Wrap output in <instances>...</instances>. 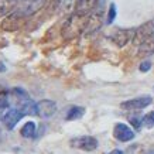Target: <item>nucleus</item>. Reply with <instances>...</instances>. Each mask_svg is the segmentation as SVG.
Here are the masks:
<instances>
[{"mask_svg": "<svg viewBox=\"0 0 154 154\" xmlns=\"http://www.w3.org/2000/svg\"><path fill=\"white\" fill-rule=\"evenodd\" d=\"M85 23H86V16L74 13L71 17H68V20L62 27V37L66 40H71V38L79 35L81 33H84Z\"/></svg>", "mask_w": 154, "mask_h": 154, "instance_id": "f257e3e1", "label": "nucleus"}, {"mask_svg": "<svg viewBox=\"0 0 154 154\" xmlns=\"http://www.w3.org/2000/svg\"><path fill=\"white\" fill-rule=\"evenodd\" d=\"M45 5H47V0H23L16 6L13 11L24 19H28L37 11H40Z\"/></svg>", "mask_w": 154, "mask_h": 154, "instance_id": "f03ea898", "label": "nucleus"}, {"mask_svg": "<svg viewBox=\"0 0 154 154\" xmlns=\"http://www.w3.org/2000/svg\"><path fill=\"white\" fill-rule=\"evenodd\" d=\"M103 24V7H96V9L89 13L86 16V23H85V30L84 34L89 35V34L96 33Z\"/></svg>", "mask_w": 154, "mask_h": 154, "instance_id": "7ed1b4c3", "label": "nucleus"}, {"mask_svg": "<svg viewBox=\"0 0 154 154\" xmlns=\"http://www.w3.org/2000/svg\"><path fill=\"white\" fill-rule=\"evenodd\" d=\"M71 146L74 149H79L84 151H94L98 147V140L92 136H79L71 140Z\"/></svg>", "mask_w": 154, "mask_h": 154, "instance_id": "20e7f679", "label": "nucleus"}, {"mask_svg": "<svg viewBox=\"0 0 154 154\" xmlns=\"http://www.w3.org/2000/svg\"><path fill=\"white\" fill-rule=\"evenodd\" d=\"M134 28H119L115 31V34L112 35V41L116 44L117 47H125L130 41H133L134 38Z\"/></svg>", "mask_w": 154, "mask_h": 154, "instance_id": "39448f33", "label": "nucleus"}, {"mask_svg": "<svg viewBox=\"0 0 154 154\" xmlns=\"http://www.w3.org/2000/svg\"><path fill=\"white\" fill-rule=\"evenodd\" d=\"M26 20L24 17L19 16V14H16L14 11H11L10 14H7V17L3 20V23H2V28L5 30V31H16V30H19L24 23H26Z\"/></svg>", "mask_w": 154, "mask_h": 154, "instance_id": "423d86ee", "label": "nucleus"}, {"mask_svg": "<svg viewBox=\"0 0 154 154\" xmlns=\"http://www.w3.org/2000/svg\"><path fill=\"white\" fill-rule=\"evenodd\" d=\"M154 34V21H147L143 26H140L139 28H136V33H134V38H133V42L139 47L141 42L147 40V38Z\"/></svg>", "mask_w": 154, "mask_h": 154, "instance_id": "0eeeda50", "label": "nucleus"}, {"mask_svg": "<svg viewBox=\"0 0 154 154\" xmlns=\"http://www.w3.org/2000/svg\"><path fill=\"white\" fill-rule=\"evenodd\" d=\"M153 99L150 96H139V98L130 99V100H126V102H122L120 107L122 109H126V110H137V109H143V107H147L151 103Z\"/></svg>", "mask_w": 154, "mask_h": 154, "instance_id": "6e6552de", "label": "nucleus"}, {"mask_svg": "<svg viewBox=\"0 0 154 154\" xmlns=\"http://www.w3.org/2000/svg\"><path fill=\"white\" fill-rule=\"evenodd\" d=\"M57 112V105L50 99H42L37 103V115L42 119H48Z\"/></svg>", "mask_w": 154, "mask_h": 154, "instance_id": "1a4fd4ad", "label": "nucleus"}, {"mask_svg": "<svg viewBox=\"0 0 154 154\" xmlns=\"http://www.w3.org/2000/svg\"><path fill=\"white\" fill-rule=\"evenodd\" d=\"M21 117H24V115L21 113V110H20L19 107H11V109H9V110L5 113L3 122H5L6 127H7L9 130H13Z\"/></svg>", "mask_w": 154, "mask_h": 154, "instance_id": "9d476101", "label": "nucleus"}, {"mask_svg": "<svg viewBox=\"0 0 154 154\" xmlns=\"http://www.w3.org/2000/svg\"><path fill=\"white\" fill-rule=\"evenodd\" d=\"M113 136L119 141H129L134 137V131L125 123H117L115 126V130H113Z\"/></svg>", "mask_w": 154, "mask_h": 154, "instance_id": "9b49d317", "label": "nucleus"}, {"mask_svg": "<svg viewBox=\"0 0 154 154\" xmlns=\"http://www.w3.org/2000/svg\"><path fill=\"white\" fill-rule=\"evenodd\" d=\"M96 6H98V0H76L75 13L81 16H88L96 9Z\"/></svg>", "mask_w": 154, "mask_h": 154, "instance_id": "f8f14e48", "label": "nucleus"}, {"mask_svg": "<svg viewBox=\"0 0 154 154\" xmlns=\"http://www.w3.org/2000/svg\"><path fill=\"white\" fill-rule=\"evenodd\" d=\"M19 109L21 110V113H23L24 116H35L37 115V103L34 102V100H31V99L20 102Z\"/></svg>", "mask_w": 154, "mask_h": 154, "instance_id": "ddd939ff", "label": "nucleus"}, {"mask_svg": "<svg viewBox=\"0 0 154 154\" xmlns=\"http://www.w3.org/2000/svg\"><path fill=\"white\" fill-rule=\"evenodd\" d=\"M151 54H154V34H151L147 40H144L139 45V55L140 57H147Z\"/></svg>", "mask_w": 154, "mask_h": 154, "instance_id": "4468645a", "label": "nucleus"}, {"mask_svg": "<svg viewBox=\"0 0 154 154\" xmlns=\"http://www.w3.org/2000/svg\"><path fill=\"white\" fill-rule=\"evenodd\" d=\"M17 5V0H0V17L10 14Z\"/></svg>", "mask_w": 154, "mask_h": 154, "instance_id": "2eb2a0df", "label": "nucleus"}, {"mask_svg": "<svg viewBox=\"0 0 154 154\" xmlns=\"http://www.w3.org/2000/svg\"><path fill=\"white\" fill-rule=\"evenodd\" d=\"M35 130H37L35 123H34V122H27V123L21 127L20 133H21V136H23V137H26V139H31V137H34V136H35Z\"/></svg>", "mask_w": 154, "mask_h": 154, "instance_id": "dca6fc26", "label": "nucleus"}, {"mask_svg": "<svg viewBox=\"0 0 154 154\" xmlns=\"http://www.w3.org/2000/svg\"><path fill=\"white\" fill-rule=\"evenodd\" d=\"M85 115V109L82 106H72L66 113V120H78Z\"/></svg>", "mask_w": 154, "mask_h": 154, "instance_id": "f3484780", "label": "nucleus"}, {"mask_svg": "<svg viewBox=\"0 0 154 154\" xmlns=\"http://www.w3.org/2000/svg\"><path fill=\"white\" fill-rule=\"evenodd\" d=\"M9 110V94L7 92H0V113H5Z\"/></svg>", "mask_w": 154, "mask_h": 154, "instance_id": "a211bd4d", "label": "nucleus"}, {"mask_svg": "<svg viewBox=\"0 0 154 154\" xmlns=\"http://www.w3.org/2000/svg\"><path fill=\"white\" fill-rule=\"evenodd\" d=\"M143 125H144L147 129L154 127V110H153V112H149L147 115H144V116H143Z\"/></svg>", "mask_w": 154, "mask_h": 154, "instance_id": "6ab92c4d", "label": "nucleus"}, {"mask_svg": "<svg viewBox=\"0 0 154 154\" xmlns=\"http://www.w3.org/2000/svg\"><path fill=\"white\" fill-rule=\"evenodd\" d=\"M129 122L131 123V126L134 129H140L141 125H143V116L140 115H133V116L129 117Z\"/></svg>", "mask_w": 154, "mask_h": 154, "instance_id": "aec40b11", "label": "nucleus"}, {"mask_svg": "<svg viewBox=\"0 0 154 154\" xmlns=\"http://www.w3.org/2000/svg\"><path fill=\"white\" fill-rule=\"evenodd\" d=\"M115 17H116V6L112 3L109 7V11H107V23L112 24L115 21Z\"/></svg>", "mask_w": 154, "mask_h": 154, "instance_id": "412c9836", "label": "nucleus"}, {"mask_svg": "<svg viewBox=\"0 0 154 154\" xmlns=\"http://www.w3.org/2000/svg\"><path fill=\"white\" fill-rule=\"evenodd\" d=\"M139 68H140L141 72H147V71H150V68H151V62H150V61H143Z\"/></svg>", "mask_w": 154, "mask_h": 154, "instance_id": "4be33fe9", "label": "nucleus"}, {"mask_svg": "<svg viewBox=\"0 0 154 154\" xmlns=\"http://www.w3.org/2000/svg\"><path fill=\"white\" fill-rule=\"evenodd\" d=\"M109 154H125V153H123V151H122V150H113V151H110V153H109Z\"/></svg>", "mask_w": 154, "mask_h": 154, "instance_id": "5701e85b", "label": "nucleus"}, {"mask_svg": "<svg viewBox=\"0 0 154 154\" xmlns=\"http://www.w3.org/2000/svg\"><path fill=\"white\" fill-rule=\"evenodd\" d=\"M5 71H6V65L3 62H0V72H5Z\"/></svg>", "mask_w": 154, "mask_h": 154, "instance_id": "b1692460", "label": "nucleus"}, {"mask_svg": "<svg viewBox=\"0 0 154 154\" xmlns=\"http://www.w3.org/2000/svg\"><path fill=\"white\" fill-rule=\"evenodd\" d=\"M103 5H105V0H98V6L96 7H103Z\"/></svg>", "mask_w": 154, "mask_h": 154, "instance_id": "393cba45", "label": "nucleus"}, {"mask_svg": "<svg viewBox=\"0 0 154 154\" xmlns=\"http://www.w3.org/2000/svg\"><path fill=\"white\" fill-rule=\"evenodd\" d=\"M144 154H154V150H149V151H146Z\"/></svg>", "mask_w": 154, "mask_h": 154, "instance_id": "a878e982", "label": "nucleus"}]
</instances>
